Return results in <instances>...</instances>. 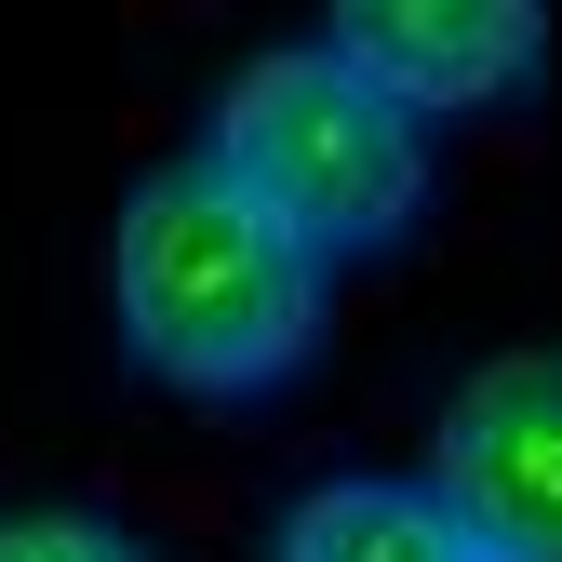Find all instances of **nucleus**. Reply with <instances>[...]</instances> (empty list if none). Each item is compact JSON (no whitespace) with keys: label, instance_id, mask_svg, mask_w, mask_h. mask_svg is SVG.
<instances>
[{"label":"nucleus","instance_id":"f257e3e1","mask_svg":"<svg viewBox=\"0 0 562 562\" xmlns=\"http://www.w3.org/2000/svg\"><path fill=\"white\" fill-rule=\"evenodd\" d=\"M108 322L161 389L255 402L322 348V255L201 148L148 161L108 215Z\"/></svg>","mask_w":562,"mask_h":562},{"label":"nucleus","instance_id":"f03ea898","mask_svg":"<svg viewBox=\"0 0 562 562\" xmlns=\"http://www.w3.org/2000/svg\"><path fill=\"white\" fill-rule=\"evenodd\" d=\"M188 148L215 161V175H241L322 268L402 241L415 201H429V121H415L389 81H362L322 27L241 54L228 81L201 94V134H188Z\"/></svg>","mask_w":562,"mask_h":562},{"label":"nucleus","instance_id":"7ed1b4c3","mask_svg":"<svg viewBox=\"0 0 562 562\" xmlns=\"http://www.w3.org/2000/svg\"><path fill=\"white\" fill-rule=\"evenodd\" d=\"M429 496L482 562H562V335H509L429 415Z\"/></svg>","mask_w":562,"mask_h":562},{"label":"nucleus","instance_id":"20e7f679","mask_svg":"<svg viewBox=\"0 0 562 562\" xmlns=\"http://www.w3.org/2000/svg\"><path fill=\"white\" fill-rule=\"evenodd\" d=\"M322 41L362 67V81H389L415 121L496 108L509 81L549 67V14H536V0H348Z\"/></svg>","mask_w":562,"mask_h":562},{"label":"nucleus","instance_id":"39448f33","mask_svg":"<svg viewBox=\"0 0 562 562\" xmlns=\"http://www.w3.org/2000/svg\"><path fill=\"white\" fill-rule=\"evenodd\" d=\"M268 562H482V549L415 469H322L308 496H281Z\"/></svg>","mask_w":562,"mask_h":562},{"label":"nucleus","instance_id":"423d86ee","mask_svg":"<svg viewBox=\"0 0 562 562\" xmlns=\"http://www.w3.org/2000/svg\"><path fill=\"white\" fill-rule=\"evenodd\" d=\"M0 562H161V549L94 496H0Z\"/></svg>","mask_w":562,"mask_h":562}]
</instances>
